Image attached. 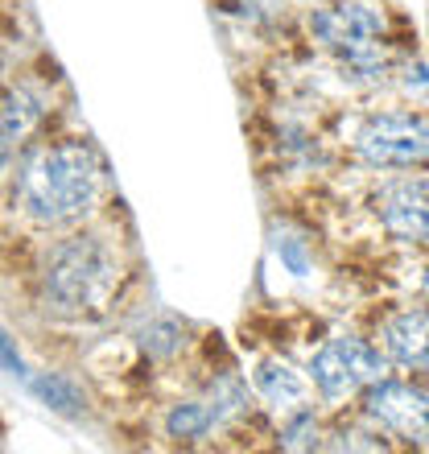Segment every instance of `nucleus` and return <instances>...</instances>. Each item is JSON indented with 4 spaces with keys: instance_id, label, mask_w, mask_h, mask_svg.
<instances>
[{
    "instance_id": "nucleus-4",
    "label": "nucleus",
    "mask_w": 429,
    "mask_h": 454,
    "mask_svg": "<svg viewBox=\"0 0 429 454\" xmlns=\"http://www.w3.org/2000/svg\"><path fill=\"white\" fill-rule=\"evenodd\" d=\"M355 157L368 169H425L429 166V116L413 108L371 112L359 124Z\"/></svg>"
},
{
    "instance_id": "nucleus-10",
    "label": "nucleus",
    "mask_w": 429,
    "mask_h": 454,
    "mask_svg": "<svg viewBox=\"0 0 429 454\" xmlns=\"http://www.w3.org/2000/svg\"><path fill=\"white\" fill-rule=\"evenodd\" d=\"M46 96L34 83H17L4 91V153L29 145V137L46 124Z\"/></svg>"
},
{
    "instance_id": "nucleus-3",
    "label": "nucleus",
    "mask_w": 429,
    "mask_h": 454,
    "mask_svg": "<svg viewBox=\"0 0 429 454\" xmlns=\"http://www.w3.org/2000/svg\"><path fill=\"white\" fill-rule=\"evenodd\" d=\"M306 29L347 74L380 79L388 71V25L371 0H331L306 12Z\"/></svg>"
},
{
    "instance_id": "nucleus-7",
    "label": "nucleus",
    "mask_w": 429,
    "mask_h": 454,
    "mask_svg": "<svg viewBox=\"0 0 429 454\" xmlns=\"http://www.w3.org/2000/svg\"><path fill=\"white\" fill-rule=\"evenodd\" d=\"M376 343L384 347V356L393 359V368L429 380V306L388 310L376 323Z\"/></svg>"
},
{
    "instance_id": "nucleus-8",
    "label": "nucleus",
    "mask_w": 429,
    "mask_h": 454,
    "mask_svg": "<svg viewBox=\"0 0 429 454\" xmlns=\"http://www.w3.org/2000/svg\"><path fill=\"white\" fill-rule=\"evenodd\" d=\"M252 384H256V396L277 413H293V409L310 405L314 393L310 372H298L285 356H264L252 372Z\"/></svg>"
},
{
    "instance_id": "nucleus-14",
    "label": "nucleus",
    "mask_w": 429,
    "mask_h": 454,
    "mask_svg": "<svg viewBox=\"0 0 429 454\" xmlns=\"http://www.w3.org/2000/svg\"><path fill=\"white\" fill-rule=\"evenodd\" d=\"M277 256L285 261V269L293 277H310V252H306V239L301 236H289V231H281V236L273 239Z\"/></svg>"
},
{
    "instance_id": "nucleus-12",
    "label": "nucleus",
    "mask_w": 429,
    "mask_h": 454,
    "mask_svg": "<svg viewBox=\"0 0 429 454\" xmlns=\"http://www.w3.org/2000/svg\"><path fill=\"white\" fill-rule=\"evenodd\" d=\"M29 388H34V396L46 409H58V413H79V409H83L79 384L66 380V376H58V372H42V376H34Z\"/></svg>"
},
{
    "instance_id": "nucleus-2",
    "label": "nucleus",
    "mask_w": 429,
    "mask_h": 454,
    "mask_svg": "<svg viewBox=\"0 0 429 454\" xmlns=\"http://www.w3.org/2000/svg\"><path fill=\"white\" fill-rule=\"evenodd\" d=\"M120 264L116 239H107L96 227H71L66 236L50 239L34 269L37 306L54 318H96L120 294Z\"/></svg>"
},
{
    "instance_id": "nucleus-5",
    "label": "nucleus",
    "mask_w": 429,
    "mask_h": 454,
    "mask_svg": "<svg viewBox=\"0 0 429 454\" xmlns=\"http://www.w3.org/2000/svg\"><path fill=\"white\" fill-rule=\"evenodd\" d=\"M359 413L405 446H429V380L421 376H384L359 393Z\"/></svg>"
},
{
    "instance_id": "nucleus-15",
    "label": "nucleus",
    "mask_w": 429,
    "mask_h": 454,
    "mask_svg": "<svg viewBox=\"0 0 429 454\" xmlns=\"http://www.w3.org/2000/svg\"><path fill=\"white\" fill-rule=\"evenodd\" d=\"M421 294L429 298V264H425V273H421Z\"/></svg>"
},
{
    "instance_id": "nucleus-9",
    "label": "nucleus",
    "mask_w": 429,
    "mask_h": 454,
    "mask_svg": "<svg viewBox=\"0 0 429 454\" xmlns=\"http://www.w3.org/2000/svg\"><path fill=\"white\" fill-rule=\"evenodd\" d=\"M306 372H310V384L314 393L326 401V405H343V401H351V396L363 393V380L355 376V368H351V359L343 356V347H339V339H322V347L314 351L310 359H306Z\"/></svg>"
},
{
    "instance_id": "nucleus-13",
    "label": "nucleus",
    "mask_w": 429,
    "mask_h": 454,
    "mask_svg": "<svg viewBox=\"0 0 429 454\" xmlns=\"http://www.w3.org/2000/svg\"><path fill=\"white\" fill-rule=\"evenodd\" d=\"M182 326L174 323V318H157V323H149L144 326V339H141V347H144V356L149 359H169V356H178L182 351Z\"/></svg>"
},
{
    "instance_id": "nucleus-11",
    "label": "nucleus",
    "mask_w": 429,
    "mask_h": 454,
    "mask_svg": "<svg viewBox=\"0 0 429 454\" xmlns=\"http://www.w3.org/2000/svg\"><path fill=\"white\" fill-rule=\"evenodd\" d=\"M326 434H322V421H318V409L314 405H301L293 413H281V430H277V446L281 450H318Z\"/></svg>"
},
{
    "instance_id": "nucleus-6",
    "label": "nucleus",
    "mask_w": 429,
    "mask_h": 454,
    "mask_svg": "<svg viewBox=\"0 0 429 454\" xmlns=\"http://www.w3.org/2000/svg\"><path fill=\"white\" fill-rule=\"evenodd\" d=\"M380 231L405 248H429V178L425 174H393L380 178L368 199Z\"/></svg>"
},
{
    "instance_id": "nucleus-1",
    "label": "nucleus",
    "mask_w": 429,
    "mask_h": 454,
    "mask_svg": "<svg viewBox=\"0 0 429 454\" xmlns=\"http://www.w3.org/2000/svg\"><path fill=\"white\" fill-rule=\"evenodd\" d=\"M104 203V161L83 137L42 141L21 157L12 182V207L37 231L83 227Z\"/></svg>"
}]
</instances>
